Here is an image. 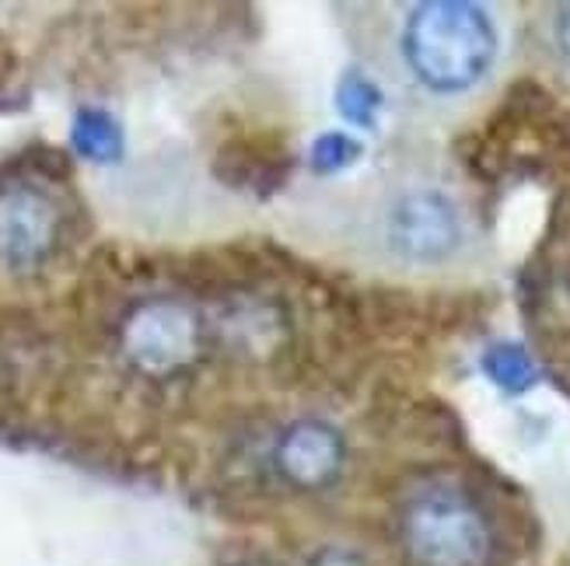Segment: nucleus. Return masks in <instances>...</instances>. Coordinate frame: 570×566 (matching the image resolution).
Returning a JSON list of instances; mask_svg holds the SVG:
<instances>
[{
    "instance_id": "obj_7",
    "label": "nucleus",
    "mask_w": 570,
    "mask_h": 566,
    "mask_svg": "<svg viewBox=\"0 0 570 566\" xmlns=\"http://www.w3.org/2000/svg\"><path fill=\"white\" fill-rule=\"evenodd\" d=\"M70 147L73 155L91 165H116L127 155V137H122V127L112 112L81 106L70 119Z\"/></svg>"
},
{
    "instance_id": "obj_9",
    "label": "nucleus",
    "mask_w": 570,
    "mask_h": 566,
    "mask_svg": "<svg viewBox=\"0 0 570 566\" xmlns=\"http://www.w3.org/2000/svg\"><path fill=\"white\" fill-rule=\"evenodd\" d=\"M483 375L508 396H522L535 385V364L518 342H493L480 360Z\"/></svg>"
},
{
    "instance_id": "obj_6",
    "label": "nucleus",
    "mask_w": 570,
    "mask_h": 566,
    "mask_svg": "<svg viewBox=\"0 0 570 566\" xmlns=\"http://www.w3.org/2000/svg\"><path fill=\"white\" fill-rule=\"evenodd\" d=\"M60 238V214L46 192L32 186L0 189V262L8 269H36Z\"/></svg>"
},
{
    "instance_id": "obj_8",
    "label": "nucleus",
    "mask_w": 570,
    "mask_h": 566,
    "mask_svg": "<svg viewBox=\"0 0 570 566\" xmlns=\"http://www.w3.org/2000/svg\"><path fill=\"white\" fill-rule=\"evenodd\" d=\"M382 88L361 70H346L336 85V112L351 122L354 130H375L382 116Z\"/></svg>"
},
{
    "instance_id": "obj_5",
    "label": "nucleus",
    "mask_w": 570,
    "mask_h": 566,
    "mask_svg": "<svg viewBox=\"0 0 570 566\" xmlns=\"http://www.w3.org/2000/svg\"><path fill=\"white\" fill-rule=\"evenodd\" d=\"M274 469L297 494H322L346 469V437L326 420H294L274 445Z\"/></svg>"
},
{
    "instance_id": "obj_1",
    "label": "nucleus",
    "mask_w": 570,
    "mask_h": 566,
    "mask_svg": "<svg viewBox=\"0 0 570 566\" xmlns=\"http://www.w3.org/2000/svg\"><path fill=\"white\" fill-rule=\"evenodd\" d=\"M400 53L420 88L462 95L476 88L498 60V24L469 0H428L406 14Z\"/></svg>"
},
{
    "instance_id": "obj_3",
    "label": "nucleus",
    "mask_w": 570,
    "mask_h": 566,
    "mask_svg": "<svg viewBox=\"0 0 570 566\" xmlns=\"http://www.w3.org/2000/svg\"><path fill=\"white\" fill-rule=\"evenodd\" d=\"M122 357H127L140 375L168 378L196 364L204 350V322L183 301L155 298L137 305L119 332Z\"/></svg>"
},
{
    "instance_id": "obj_11",
    "label": "nucleus",
    "mask_w": 570,
    "mask_h": 566,
    "mask_svg": "<svg viewBox=\"0 0 570 566\" xmlns=\"http://www.w3.org/2000/svg\"><path fill=\"white\" fill-rule=\"evenodd\" d=\"M308 566H371L361 553L354 549H343V546H326V549H318Z\"/></svg>"
},
{
    "instance_id": "obj_10",
    "label": "nucleus",
    "mask_w": 570,
    "mask_h": 566,
    "mask_svg": "<svg viewBox=\"0 0 570 566\" xmlns=\"http://www.w3.org/2000/svg\"><path fill=\"white\" fill-rule=\"evenodd\" d=\"M364 158V143L346 130H326L318 133L308 147V168L315 176H340L354 168Z\"/></svg>"
},
{
    "instance_id": "obj_4",
    "label": "nucleus",
    "mask_w": 570,
    "mask_h": 566,
    "mask_svg": "<svg viewBox=\"0 0 570 566\" xmlns=\"http://www.w3.org/2000/svg\"><path fill=\"white\" fill-rule=\"evenodd\" d=\"M385 241L403 262L434 266L462 245V217L438 189H410L389 207Z\"/></svg>"
},
{
    "instance_id": "obj_2",
    "label": "nucleus",
    "mask_w": 570,
    "mask_h": 566,
    "mask_svg": "<svg viewBox=\"0 0 570 566\" xmlns=\"http://www.w3.org/2000/svg\"><path fill=\"white\" fill-rule=\"evenodd\" d=\"M403 549L413 566H487L493 532L473 497L452 486H431L406 504Z\"/></svg>"
},
{
    "instance_id": "obj_12",
    "label": "nucleus",
    "mask_w": 570,
    "mask_h": 566,
    "mask_svg": "<svg viewBox=\"0 0 570 566\" xmlns=\"http://www.w3.org/2000/svg\"><path fill=\"white\" fill-rule=\"evenodd\" d=\"M557 42H560V53L567 57V63H570V4L560 11V18H557Z\"/></svg>"
}]
</instances>
